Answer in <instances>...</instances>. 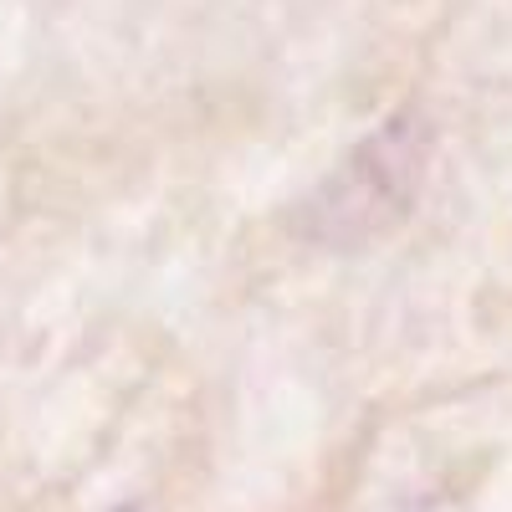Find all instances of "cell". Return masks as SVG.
Masks as SVG:
<instances>
[{
	"instance_id": "1",
	"label": "cell",
	"mask_w": 512,
	"mask_h": 512,
	"mask_svg": "<svg viewBox=\"0 0 512 512\" xmlns=\"http://www.w3.org/2000/svg\"><path fill=\"white\" fill-rule=\"evenodd\" d=\"M425 159H431V128L415 113L390 118L323 185V195L313 200V231L338 246H359L379 231H390L395 221H405V210L425 180Z\"/></svg>"
},
{
	"instance_id": "2",
	"label": "cell",
	"mask_w": 512,
	"mask_h": 512,
	"mask_svg": "<svg viewBox=\"0 0 512 512\" xmlns=\"http://www.w3.org/2000/svg\"><path fill=\"white\" fill-rule=\"evenodd\" d=\"M118 512H154V507H144V502H128V507H118Z\"/></svg>"
}]
</instances>
